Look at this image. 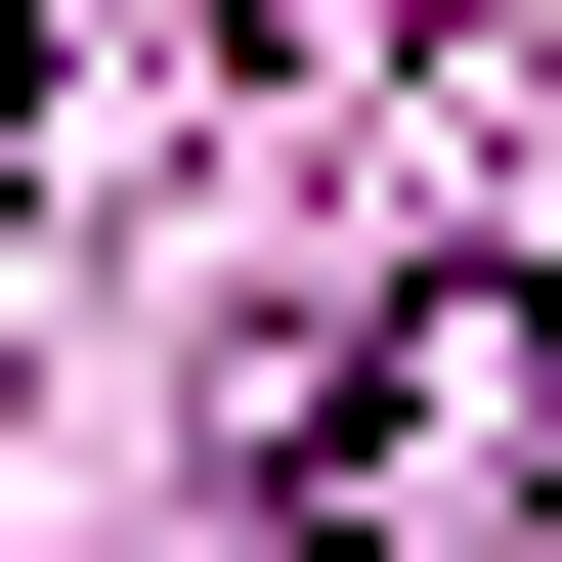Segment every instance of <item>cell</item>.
<instances>
[{"label": "cell", "instance_id": "1", "mask_svg": "<svg viewBox=\"0 0 562 562\" xmlns=\"http://www.w3.org/2000/svg\"><path fill=\"white\" fill-rule=\"evenodd\" d=\"M519 476H562V303H390V347L260 390V519H303V562H476Z\"/></svg>", "mask_w": 562, "mask_h": 562}]
</instances>
